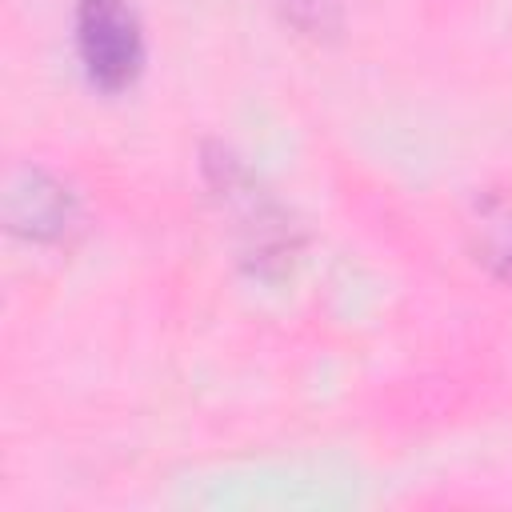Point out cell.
I'll return each mask as SVG.
<instances>
[{
    "mask_svg": "<svg viewBox=\"0 0 512 512\" xmlns=\"http://www.w3.org/2000/svg\"><path fill=\"white\" fill-rule=\"evenodd\" d=\"M76 48L88 80L104 92H124L144 68V32L124 0H80Z\"/></svg>",
    "mask_w": 512,
    "mask_h": 512,
    "instance_id": "2",
    "label": "cell"
},
{
    "mask_svg": "<svg viewBox=\"0 0 512 512\" xmlns=\"http://www.w3.org/2000/svg\"><path fill=\"white\" fill-rule=\"evenodd\" d=\"M276 8L308 40H336L344 28V0H276Z\"/></svg>",
    "mask_w": 512,
    "mask_h": 512,
    "instance_id": "5",
    "label": "cell"
},
{
    "mask_svg": "<svg viewBox=\"0 0 512 512\" xmlns=\"http://www.w3.org/2000/svg\"><path fill=\"white\" fill-rule=\"evenodd\" d=\"M468 236H472L476 260L500 284L512 288V192L504 188L480 192L468 212Z\"/></svg>",
    "mask_w": 512,
    "mask_h": 512,
    "instance_id": "4",
    "label": "cell"
},
{
    "mask_svg": "<svg viewBox=\"0 0 512 512\" xmlns=\"http://www.w3.org/2000/svg\"><path fill=\"white\" fill-rule=\"evenodd\" d=\"M200 176L208 184V200L236 248V260L256 276H280L300 252V224L276 200V192L244 164L236 148L224 140H204Z\"/></svg>",
    "mask_w": 512,
    "mask_h": 512,
    "instance_id": "1",
    "label": "cell"
},
{
    "mask_svg": "<svg viewBox=\"0 0 512 512\" xmlns=\"http://www.w3.org/2000/svg\"><path fill=\"white\" fill-rule=\"evenodd\" d=\"M0 220L12 236L36 244H64L80 228V200L48 168L12 164L0 188Z\"/></svg>",
    "mask_w": 512,
    "mask_h": 512,
    "instance_id": "3",
    "label": "cell"
}]
</instances>
